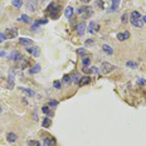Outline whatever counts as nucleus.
<instances>
[{
    "label": "nucleus",
    "mask_w": 146,
    "mask_h": 146,
    "mask_svg": "<svg viewBox=\"0 0 146 146\" xmlns=\"http://www.w3.org/2000/svg\"><path fill=\"white\" fill-rule=\"evenodd\" d=\"M126 66H127L129 68H137V67H139V63H136V62H132V60H129V62H126Z\"/></svg>",
    "instance_id": "b1692460"
},
{
    "label": "nucleus",
    "mask_w": 146,
    "mask_h": 146,
    "mask_svg": "<svg viewBox=\"0 0 146 146\" xmlns=\"http://www.w3.org/2000/svg\"><path fill=\"white\" fill-rule=\"evenodd\" d=\"M92 14H93V10H92V9H90L88 11H86L85 14L81 15V16H82V19H88L90 16H92Z\"/></svg>",
    "instance_id": "bb28decb"
},
{
    "label": "nucleus",
    "mask_w": 146,
    "mask_h": 146,
    "mask_svg": "<svg viewBox=\"0 0 146 146\" xmlns=\"http://www.w3.org/2000/svg\"><path fill=\"white\" fill-rule=\"evenodd\" d=\"M19 90H20V92L25 93V95H27V96H29V97H34V96H35V92H34V91H32L30 88H25V87H19Z\"/></svg>",
    "instance_id": "9b49d317"
},
{
    "label": "nucleus",
    "mask_w": 146,
    "mask_h": 146,
    "mask_svg": "<svg viewBox=\"0 0 146 146\" xmlns=\"http://www.w3.org/2000/svg\"><path fill=\"white\" fill-rule=\"evenodd\" d=\"M115 68H116L115 66L107 63V62H103V63L101 64V71H102V73H110V72L113 71Z\"/></svg>",
    "instance_id": "20e7f679"
},
{
    "label": "nucleus",
    "mask_w": 146,
    "mask_h": 146,
    "mask_svg": "<svg viewBox=\"0 0 146 146\" xmlns=\"http://www.w3.org/2000/svg\"><path fill=\"white\" fill-rule=\"evenodd\" d=\"M42 111H43V113H46L47 116H50V117L53 116V112L49 110V107H48V106H43V107H42Z\"/></svg>",
    "instance_id": "412c9836"
},
{
    "label": "nucleus",
    "mask_w": 146,
    "mask_h": 146,
    "mask_svg": "<svg viewBox=\"0 0 146 146\" xmlns=\"http://www.w3.org/2000/svg\"><path fill=\"white\" fill-rule=\"evenodd\" d=\"M19 43L22 46H32L33 44V40L28 39V38H19Z\"/></svg>",
    "instance_id": "ddd939ff"
},
{
    "label": "nucleus",
    "mask_w": 146,
    "mask_h": 146,
    "mask_svg": "<svg viewBox=\"0 0 146 146\" xmlns=\"http://www.w3.org/2000/svg\"><path fill=\"white\" fill-rule=\"evenodd\" d=\"M99 29H101V27H99V24H97L96 22H91L90 25H88V33H90V34H95V33L98 32Z\"/></svg>",
    "instance_id": "39448f33"
},
{
    "label": "nucleus",
    "mask_w": 146,
    "mask_h": 146,
    "mask_svg": "<svg viewBox=\"0 0 146 146\" xmlns=\"http://www.w3.org/2000/svg\"><path fill=\"white\" fill-rule=\"evenodd\" d=\"M63 82H64V83L71 82V76H68V74H67V76H64V77H63Z\"/></svg>",
    "instance_id": "72a5a7b5"
},
{
    "label": "nucleus",
    "mask_w": 146,
    "mask_h": 146,
    "mask_svg": "<svg viewBox=\"0 0 146 146\" xmlns=\"http://www.w3.org/2000/svg\"><path fill=\"white\" fill-rule=\"evenodd\" d=\"M72 15H73V8L72 6H67L66 10H64V16L68 18V19H71Z\"/></svg>",
    "instance_id": "2eb2a0df"
},
{
    "label": "nucleus",
    "mask_w": 146,
    "mask_h": 146,
    "mask_svg": "<svg viewBox=\"0 0 146 146\" xmlns=\"http://www.w3.org/2000/svg\"><path fill=\"white\" fill-rule=\"evenodd\" d=\"M130 38V32H122V33H118L117 34V39L120 42H123V40H127Z\"/></svg>",
    "instance_id": "1a4fd4ad"
},
{
    "label": "nucleus",
    "mask_w": 146,
    "mask_h": 146,
    "mask_svg": "<svg viewBox=\"0 0 146 146\" xmlns=\"http://www.w3.org/2000/svg\"><path fill=\"white\" fill-rule=\"evenodd\" d=\"M14 87V73H10L9 74V88L11 90Z\"/></svg>",
    "instance_id": "393cba45"
},
{
    "label": "nucleus",
    "mask_w": 146,
    "mask_h": 146,
    "mask_svg": "<svg viewBox=\"0 0 146 146\" xmlns=\"http://www.w3.org/2000/svg\"><path fill=\"white\" fill-rule=\"evenodd\" d=\"M76 32H77V34L78 35H85V33H86V24L85 23H78V25L76 27Z\"/></svg>",
    "instance_id": "0eeeda50"
},
{
    "label": "nucleus",
    "mask_w": 146,
    "mask_h": 146,
    "mask_svg": "<svg viewBox=\"0 0 146 146\" xmlns=\"http://www.w3.org/2000/svg\"><path fill=\"white\" fill-rule=\"evenodd\" d=\"M77 53H78L79 55H83V57H85V55L87 54V50H86L85 48H79V49H77Z\"/></svg>",
    "instance_id": "c85d7f7f"
},
{
    "label": "nucleus",
    "mask_w": 146,
    "mask_h": 146,
    "mask_svg": "<svg viewBox=\"0 0 146 146\" xmlns=\"http://www.w3.org/2000/svg\"><path fill=\"white\" fill-rule=\"evenodd\" d=\"M50 125H52V121H50V118H49V117H46L43 121H42V126H43L44 129L50 127Z\"/></svg>",
    "instance_id": "f3484780"
},
{
    "label": "nucleus",
    "mask_w": 146,
    "mask_h": 146,
    "mask_svg": "<svg viewBox=\"0 0 146 146\" xmlns=\"http://www.w3.org/2000/svg\"><path fill=\"white\" fill-rule=\"evenodd\" d=\"M127 18H129V14H127V13H123V15H122V18H121V23L126 24V22H127Z\"/></svg>",
    "instance_id": "c756f323"
},
{
    "label": "nucleus",
    "mask_w": 146,
    "mask_h": 146,
    "mask_svg": "<svg viewBox=\"0 0 146 146\" xmlns=\"http://www.w3.org/2000/svg\"><path fill=\"white\" fill-rule=\"evenodd\" d=\"M139 83H140V85H144V83H145V79H139Z\"/></svg>",
    "instance_id": "58836bf2"
},
{
    "label": "nucleus",
    "mask_w": 146,
    "mask_h": 146,
    "mask_svg": "<svg viewBox=\"0 0 146 146\" xmlns=\"http://www.w3.org/2000/svg\"><path fill=\"white\" fill-rule=\"evenodd\" d=\"M81 1H82V3H86V4H87V3H90V1H91V0H81Z\"/></svg>",
    "instance_id": "ea45409f"
},
{
    "label": "nucleus",
    "mask_w": 146,
    "mask_h": 146,
    "mask_svg": "<svg viewBox=\"0 0 146 146\" xmlns=\"http://www.w3.org/2000/svg\"><path fill=\"white\" fill-rule=\"evenodd\" d=\"M90 83H91V77L90 76H85V77L79 78L78 85L79 86H86V85H90Z\"/></svg>",
    "instance_id": "9d476101"
},
{
    "label": "nucleus",
    "mask_w": 146,
    "mask_h": 146,
    "mask_svg": "<svg viewBox=\"0 0 146 146\" xmlns=\"http://www.w3.org/2000/svg\"><path fill=\"white\" fill-rule=\"evenodd\" d=\"M0 112H1V107H0Z\"/></svg>",
    "instance_id": "79ce46f5"
},
{
    "label": "nucleus",
    "mask_w": 146,
    "mask_h": 146,
    "mask_svg": "<svg viewBox=\"0 0 146 146\" xmlns=\"http://www.w3.org/2000/svg\"><path fill=\"white\" fill-rule=\"evenodd\" d=\"M6 54H5V52L4 50H0V57H5Z\"/></svg>",
    "instance_id": "4c0bfd02"
},
{
    "label": "nucleus",
    "mask_w": 146,
    "mask_h": 146,
    "mask_svg": "<svg viewBox=\"0 0 146 146\" xmlns=\"http://www.w3.org/2000/svg\"><path fill=\"white\" fill-rule=\"evenodd\" d=\"M6 140H8L10 144H13V142H15V141H16V135H15L14 132H8V135H6Z\"/></svg>",
    "instance_id": "dca6fc26"
},
{
    "label": "nucleus",
    "mask_w": 146,
    "mask_h": 146,
    "mask_svg": "<svg viewBox=\"0 0 146 146\" xmlns=\"http://www.w3.org/2000/svg\"><path fill=\"white\" fill-rule=\"evenodd\" d=\"M90 9H92L91 6H88V5H83V6H79L78 9H77V14L81 16V15H83L86 11H88Z\"/></svg>",
    "instance_id": "f8f14e48"
},
{
    "label": "nucleus",
    "mask_w": 146,
    "mask_h": 146,
    "mask_svg": "<svg viewBox=\"0 0 146 146\" xmlns=\"http://www.w3.org/2000/svg\"><path fill=\"white\" fill-rule=\"evenodd\" d=\"M96 5H97L98 8H101V9L105 8V3H103L102 0H97V1H96Z\"/></svg>",
    "instance_id": "2f4dec72"
},
{
    "label": "nucleus",
    "mask_w": 146,
    "mask_h": 146,
    "mask_svg": "<svg viewBox=\"0 0 146 146\" xmlns=\"http://www.w3.org/2000/svg\"><path fill=\"white\" fill-rule=\"evenodd\" d=\"M37 23H38L39 25H46V24L48 23V19H47V18H43V19H39V20H37Z\"/></svg>",
    "instance_id": "cd10ccee"
},
{
    "label": "nucleus",
    "mask_w": 146,
    "mask_h": 146,
    "mask_svg": "<svg viewBox=\"0 0 146 146\" xmlns=\"http://www.w3.org/2000/svg\"><path fill=\"white\" fill-rule=\"evenodd\" d=\"M6 39V35L4 34V33H0V42H3V40H5Z\"/></svg>",
    "instance_id": "c9c22d12"
},
{
    "label": "nucleus",
    "mask_w": 146,
    "mask_h": 146,
    "mask_svg": "<svg viewBox=\"0 0 146 146\" xmlns=\"http://www.w3.org/2000/svg\"><path fill=\"white\" fill-rule=\"evenodd\" d=\"M19 20H20V22H24V23H29L30 22V18L27 14H22V15H20V18H19Z\"/></svg>",
    "instance_id": "4be33fe9"
},
{
    "label": "nucleus",
    "mask_w": 146,
    "mask_h": 146,
    "mask_svg": "<svg viewBox=\"0 0 146 146\" xmlns=\"http://www.w3.org/2000/svg\"><path fill=\"white\" fill-rule=\"evenodd\" d=\"M28 146H40V142L34 141V140H30V141L28 142Z\"/></svg>",
    "instance_id": "7c9ffc66"
},
{
    "label": "nucleus",
    "mask_w": 146,
    "mask_h": 146,
    "mask_svg": "<svg viewBox=\"0 0 146 146\" xmlns=\"http://www.w3.org/2000/svg\"><path fill=\"white\" fill-rule=\"evenodd\" d=\"M59 11H60V6L58 4H55L54 1H52L46 10V13L50 16V19H57L59 16Z\"/></svg>",
    "instance_id": "f257e3e1"
},
{
    "label": "nucleus",
    "mask_w": 146,
    "mask_h": 146,
    "mask_svg": "<svg viewBox=\"0 0 146 146\" xmlns=\"http://www.w3.org/2000/svg\"><path fill=\"white\" fill-rule=\"evenodd\" d=\"M6 38H10V39H13V38H15L16 35H18V29L16 28H11V29H6Z\"/></svg>",
    "instance_id": "6e6552de"
},
{
    "label": "nucleus",
    "mask_w": 146,
    "mask_h": 146,
    "mask_svg": "<svg viewBox=\"0 0 146 146\" xmlns=\"http://www.w3.org/2000/svg\"><path fill=\"white\" fill-rule=\"evenodd\" d=\"M54 140L53 139H49V137H46L44 140H43V144L46 145V146H54Z\"/></svg>",
    "instance_id": "6ab92c4d"
},
{
    "label": "nucleus",
    "mask_w": 146,
    "mask_h": 146,
    "mask_svg": "<svg viewBox=\"0 0 146 146\" xmlns=\"http://www.w3.org/2000/svg\"><path fill=\"white\" fill-rule=\"evenodd\" d=\"M102 50L105 52L106 54H108V55H112V54H113V49H112L110 46H107V44H103V46H102Z\"/></svg>",
    "instance_id": "4468645a"
},
{
    "label": "nucleus",
    "mask_w": 146,
    "mask_h": 146,
    "mask_svg": "<svg viewBox=\"0 0 146 146\" xmlns=\"http://www.w3.org/2000/svg\"><path fill=\"white\" fill-rule=\"evenodd\" d=\"M53 86H54V88H57V90H60V87H62V83H60L59 81H55V82L53 83Z\"/></svg>",
    "instance_id": "473e14b6"
},
{
    "label": "nucleus",
    "mask_w": 146,
    "mask_h": 146,
    "mask_svg": "<svg viewBox=\"0 0 146 146\" xmlns=\"http://www.w3.org/2000/svg\"><path fill=\"white\" fill-rule=\"evenodd\" d=\"M130 22H131V24H132L135 28H141V27L144 25L142 19H141V14H140L139 11H136V10H134V11L131 13V15H130Z\"/></svg>",
    "instance_id": "f03ea898"
},
{
    "label": "nucleus",
    "mask_w": 146,
    "mask_h": 146,
    "mask_svg": "<svg viewBox=\"0 0 146 146\" xmlns=\"http://www.w3.org/2000/svg\"><path fill=\"white\" fill-rule=\"evenodd\" d=\"M142 23H146V16H144V18H142Z\"/></svg>",
    "instance_id": "a19ab883"
},
{
    "label": "nucleus",
    "mask_w": 146,
    "mask_h": 146,
    "mask_svg": "<svg viewBox=\"0 0 146 146\" xmlns=\"http://www.w3.org/2000/svg\"><path fill=\"white\" fill-rule=\"evenodd\" d=\"M9 59H11V60H14V62H20V60H24V58H23V55L20 54V52H18V50H14V52H11L10 54H8L6 55Z\"/></svg>",
    "instance_id": "7ed1b4c3"
},
{
    "label": "nucleus",
    "mask_w": 146,
    "mask_h": 146,
    "mask_svg": "<svg viewBox=\"0 0 146 146\" xmlns=\"http://www.w3.org/2000/svg\"><path fill=\"white\" fill-rule=\"evenodd\" d=\"M27 52L32 54L33 57H39L40 55V49L38 47H27Z\"/></svg>",
    "instance_id": "423d86ee"
},
{
    "label": "nucleus",
    "mask_w": 146,
    "mask_h": 146,
    "mask_svg": "<svg viewBox=\"0 0 146 146\" xmlns=\"http://www.w3.org/2000/svg\"><path fill=\"white\" fill-rule=\"evenodd\" d=\"M48 106L52 107V108L57 107V106H58V101H57V99H49V101H48Z\"/></svg>",
    "instance_id": "a878e982"
},
{
    "label": "nucleus",
    "mask_w": 146,
    "mask_h": 146,
    "mask_svg": "<svg viewBox=\"0 0 146 146\" xmlns=\"http://www.w3.org/2000/svg\"><path fill=\"white\" fill-rule=\"evenodd\" d=\"M85 44H86V46H92V44H93V40H92V39H87V40L85 42Z\"/></svg>",
    "instance_id": "f704fd0d"
},
{
    "label": "nucleus",
    "mask_w": 146,
    "mask_h": 146,
    "mask_svg": "<svg viewBox=\"0 0 146 146\" xmlns=\"http://www.w3.org/2000/svg\"><path fill=\"white\" fill-rule=\"evenodd\" d=\"M91 72H93V73H98V69H97L96 67H92V68H91Z\"/></svg>",
    "instance_id": "e433bc0d"
},
{
    "label": "nucleus",
    "mask_w": 146,
    "mask_h": 146,
    "mask_svg": "<svg viewBox=\"0 0 146 146\" xmlns=\"http://www.w3.org/2000/svg\"><path fill=\"white\" fill-rule=\"evenodd\" d=\"M11 4L14 8H20V6H23V0H13Z\"/></svg>",
    "instance_id": "5701e85b"
},
{
    "label": "nucleus",
    "mask_w": 146,
    "mask_h": 146,
    "mask_svg": "<svg viewBox=\"0 0 146 146\" xmlns=\"http://www.w3.org/2000/svg\"><path fill=\"white\" fill-rule=\"evenodd\" d=\"M91 64V57H85L82 59V66L83 67H88Z\"/></svg>",
    "instance_id": "aec40b11"
},
{
    "label": "nucleus",
    "mask_w": 146,
    "mask_h": 146,
    "mask_svg": "<svg viewBox=\"0 0 146 146\" xmlns=\"http://www.w3.org/2000/svg\"><path fill=\"white\" fill-rule=\"evenodd\" d=\"M39 71H40V63H37L34 67H30V68H29V73H30V74L38 73Z\"/></svg>",
    "instance_id": "a211bd4d"
}]
</instances>
